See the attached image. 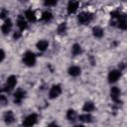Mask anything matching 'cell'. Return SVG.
Instances as JSON below:
<instances>
[{"instance_id":"cell-4","label":"cell","mask_w":127,"mask_h":127,"mask_svg":"<svg viewBox=\"0 0 127 127\" xmlns=\"http://www.w3.org/2000/svg\"><path fill=\"white\" fill-rule=\"evenodd\" d=\"M38 121V115L36 113H32L29 114L28 116H26L23 120V126L24 127H33Z\"/></svg>"},{"instance_id":"cell-14","label":"cell","mask_w":127,"mask_h":127,"mask_svg":"<svg viewBox=\"0 0 127 127\" xmlns=\"http://www.w3.org/2000/svg\"><path fill=\"white\" fill-rule=\"evenodd\" d=\"M67 72H68V74H69L70 76L76 77V76H78V75L80 74L81 69H80V67L77 66V65H71L70 67H68Z\"/></svg>"},{"instance_id":"cell-9","label":"cell","mask_w":127,"mask_h":127,"mask_svg":"<svg viewBox=\"0 0 127 127\" xmlns=\"http://www.w3.org/2000/svg\"><path fill=\"white\" fill-rule=\"evenodd\" d=\"M17 27L19 28V31H20V32L24 31V30L28 27L27 20L25 19L24 16H22V15H19V16H18V19H17Z\"/></svg>"},{"instance_id":"cell-26","label":"cell","mask_w":127,"mask_h":127,"mask_svg":"<svg viewBox=\"0 0 127 127\" xmlns=\"http://www.w3.org/2000/svg\"><path fill=\"white\" fill-rule=\"evenodd\" d=\"M7 16H8V11L5 10V9H3V10L0 12V18L3 19V18H6Z\"/></svg>"},{"instance_id":"cell-16","label":"cell","mask_w":127,"mask_h":127,"mask_svg":"<svg viewBox=\"0 0 127 127\" xmlns=\"http://www.w3.org/2000/svg\"><path fill=\"white\" fill-rule=\"evenodd\" d=\"M25 19L29 22H35L36 21V14L32 9H28L25 11Z\"/></svg>"},{"instance_id":"cell-2","label":"cell","mask_w":127,"mask_h":127,"mask_svg":"<svg viewBox=\"0 0 127 127\" xmlns=\"http://www.w3.org/2000/svg\"><path fill=\"white\" fill-rule=\"evenodd\" d=\"M36 61H37L36 55H35L33 52H31V51H27V52L23 55V63H24L26 65H28V66H33V65H35Z\"/></svg>"},{"instance_id":"cell-21","label":"cell","mask_w":127,"mask_h":127,"mask_svg":"<svg viewBox=\"0 0 127 127\" xmlns=\"http://www.w3.org/2000/svg\"><path fill=\"white\" fill-rule=\"evenodd\" d=\"M82 53V49H81V46L79 44H73L72 47H71V54L72 56H78Z\"/></svg>"},{"instance_id":"cell-6","label":"cell","mask_w":127,"mask_h":127,"mask_svg":"<svg viewBox=\"0 0 127 127\" xmlns=\"http://www.w3.org/2000/svg\"><path fill=\"white\" fill-rule=\"evenodd\" d=\"M61 93H62V87H61V85L60 84H54L51 87L50 91H49V97L51 99H54V98L59 97L61 95Z\"/></svg>"},{"instance_id":"cell-20","label":"cell","mask_w":127,"mask_h":127,"mask_svg":"<svg viewBox=\"0 0 127 127\" xmlns=\"http://www.w3.org/2000/svg\"><path fill=\"white\" fill-rule=\"evenodd\" d=\"M76 118H77L76 112L73 109H68L67 112H66V119L68 121H70V122H73V121L76 120Z\"/></svg>"},{"instance_id":"cell-7","label":"cell","mask_w":127,"mask_h":127,"mask_svg":"<svg viewBox=\"0 0 127 127\" xmlns=\"http://www.w3.org/2000/svg\"><path fill=\"white\" fill-rule=\"evenodd\" d=\"M12 27H13V24H12L11 19L6 18V19L4 20V23H3L2 26H1V31H2V33H3L4 35H7V34H9V33L11 32Z\"/></svg>"},{"instance_id":"cell-22","label":"cell","mask_w":127,"mask_h":127,"mask_svg":"<svg viewBox=\"0 0 127 127\" xmlns=\"http://www.w3.org/2000/svg\"><path fill=\"white\" fill-rule=\"evenodd\" d=\"M41 19H42V21H44V22H49V21H51V20L53 19V13H52L51 11L46 10V11H44V12L42 13Z\"/></svg>"},{"instance_id":"cell-8","label":"cell","mask_w":127,"mask_h":127,"mask_svg":"<svg viewBox=\"0 0 127 127\" xmlns=\"http://www.w3.org/2000/svg\"><path fill=\"white\" fill-rule=\"evenodd\" d=\"M25 97H26V91L23 89H17L14 92V102L17 104H20Z\"/></svg>"},{"instance_id":"cell-15","label":"cell","mask_w":127,"mask_h":127,"mask_svg":"<svg viewBox=\"0 0 127 127\" xmlns=\"http://www.w3.org/2000/svg\"><path fill=\"white\" fill-rule=\"evenodd\" d=\"M94 109H95V105L92 101H86L82 106V111H84V113H90Z\"/></svg>"},{"instance_id":"cell-24","label":"cell","mask_w":127,"mask_h":127,"mask_svg":"<svg viewBox=\"0 0 127 127\" xmlns=\"http://www.w3.org/2000/svg\"><path fill=\"white\" fill-rule=\"evenodd\" d=\"M66 32V25L65 23H61L58 26V33L59 34H64Z\"/></svg>"},{"instance_id":"cell-1","label":"cell","mask_w":127,"mask_h":127,"mask_svg":"<svg viewBox=\"0 0 127 127\" xmlns=\"http://www.w3.org/2000/svg\"><path fill=\"white\" fill-rule=\"evenodd\" d=\"M93 19V15L90 13V12H86V11H83V12H80L77 16V21L79 24L81 25H87L89 24Z\"/></svg>"},{"instance_id":"cell-18","label":"cell","mask_w":127,"mask_h":127,"mask_svg":"<svg viewBox=\"0 0 127 127\" xmlns=\"http://www.w3.org/2000/svg\"><path fill=\"white\" fill-rule=\"evenodd\" d=\"M77 117H78L79 121L84 122V123H90V122H92V119H93V117L91 116L90 113H83V114L78 115Z\"/></svg>"},{"instance_id":"cell-29","label":"cell","mask_w":127,"mask_h":127,"mask_svg":"<svg viewBox=\"0 0 127 127\" xmlns=\"http://www.w3.org/2000/svg\"><path fill=\"white\" fill-rule=\"evenodd\" d=\"M47 127H59V125H58L57 123H55V122H52V123H50Z\"/></svg>"},{"instance_id":"cell-23","label":"cell","mask_w":127,"mask_h":127,"mask_svg":"<svg viewBox=\"0 0 127 127\" xmlns=\"http://www.w3.org/2000/svg\"><path fill=\"white\" fill-rule=\"evenodd\" d=\"M8 103V99L4 94H0V108L5 107Z\"/></svg>"},{"instance_id":"cell-17","label":"cell","mask_w":127,"mask_h":127,"mask_svg":"<svg viewBox=\"0 0 127 127\" xmlns=\"http://www.w3.org/2000/svg\"><path fill=\"white\" fill-rule=\"evenodd\" d=\"M92 35H93L95 38L100 39V38L103 37V35H104V31H103V29H102L101 27H99V26H95V27L92 28Z\"/></svg>"},{"instance_id":"cell-13","label":"cell","mask_w":127,"mask_h":127,"mask_svg":"<svg viewBox=\"0 0 127 127\" xmlns=\"http://www.w3.org/2000/svg\"><path fill=\"white\" fill-rule=\"evenodd\" d=\"M117 27L120 28L121 30H126L127 28V22H126V16L124 14H121V16L116 20Z\"/></svg>"},{"instance_id":"cell-12","label":"cell","mask_w":127,"mask_h":127,"mask_svg":"<svg viewBox=\"0 0 127 127\" xmlns=\"http://www.w3.org/2000/svg\"><path fill=\"white\" fill-rule=\"evenodd\" d=\"M78 5L79 3L77 1H69L67 3V6H66V11L68 14H73L74 12H76L77 8H78Z\"/></svg>"},{"instance_id":"cell-3","label":"cell","mask_w":127,"mask_h":127,"mask_svg":"<svg viewBox=\"0 0 127 127\" xmlns=\"http://www.w3.org/2000/svg\"><path fill=\"white\" fill-rule=\"evenodd\" d=\"M16 84H17V77L15 75H10L6 79V82L4 85V90L10 92L15 88Z\"/></svg>"},{"instance_id":"cell-28","label":"cell","mask_w":127,"mask_h":127,"mask_svg":"<svg viewBox=\"0 0 127 127\" xmlns=\"http://www.w3.org/2000/svg\"><path fill=\"white\" fill-rule=\"evenodd\" d=\"M20 37H21V32H20V31H18V32H15V33H14V39L18 40Z\"/></svg>"},{"instance_id":"cell-10","label":"cell","mask_w":127,"mask_h":127,"mask_svg":"<svg viewBox=\"0 0 127 127\" xmlns=\"http://www.w3.org/2000/svg\"><path fill=\"white\" fill-rule=\"evenodd\" d=\"M120 94H121V91H120L119 87H117V86L111 87V89H110V97H111V99L113 101L118 102L119 97H120Z\"/></svg>"},{"instance_id":"cell-19","label":"cell","mask_w":127,"mask_h":127,"mask_svg":"<svg viewBox=\"0 0 127 127\" xmlns=\"http://www.w3.org/2000/svg\"><path fill=\"white\" fill-rule=\"evenodd\" d=\"M36 47H37V49H38L39 51L44 52V51H46V50L48 49V47H49V42H48L47 40H40V41L37 43Z\"/></svg>"},{"instance_id":"cell-30","label":"cell","mask_w":127,"mask_h":127,"mask_svg":"<svg viewBox=\"0 0 127 127\" xmlns=\"http://www.w3.org/2000/svg\"><path fill=\"white\" fill-rule=\"evenodd\" d=\"M73 127H85V126L82 125V124H78V125H75V126H73Z\"/></svg>"},{"instance_id":"cell-11","label":"cell","mask_w":127,"mask_h":127,"mask_svg":"<svg viewBox=\"0 0 127 127\" xmlns=\"http://www.w3.org/2000/svg\"><path fill=\"white\" fill-rule=\"evenodd\" d=\"M3 120H4V122H5L7 125L12 124V123L15 121L14 113H13L11 110H9V111L5 112V113H4V115H3Z\"/></svg>"},{"instance_id":"cell-25","label":"cell","mask_w":127,"mask_h":127,"mask_svg":"<svg viewBox=\"0 0 127 127\" xmlns=\"http://www.w3.org/2000/svg\"><path fill=\"white\" fill-rule=\"evenodd\" d=\"M44 5L46 7H52V6L57 5V1H45L44 2Z\"/></svg>"},{"instance_id":"cell-27","label":"cell","mask_w":127,"mask_h":127,"mask_svg":"<svg viewBox=\"0 0 127 127\" xmlns=\"http://www.w3.org/2000/svg\"><path fill=\"white\" fill-rule=\"evenodd\" d=\"M5 52L2 50V49H0V63H2L3 61H4V59H5Z\"/></svg>"},{"instance_id":"cell-5","label":"cell","mask_w":127,"mask_h":127,"mask_svg":"<svg viewBox=\"0 0 127 127\" xmlns=\"http://www.w3.org/2000/svg\"><path fill=\"white\" fill-rule=\"evenodd\" d=\"M120 76H121V70L120 69H111L108 72L107 78H108V81L110 83H114L120 78Z\"/></svg>"}]
</instances>
